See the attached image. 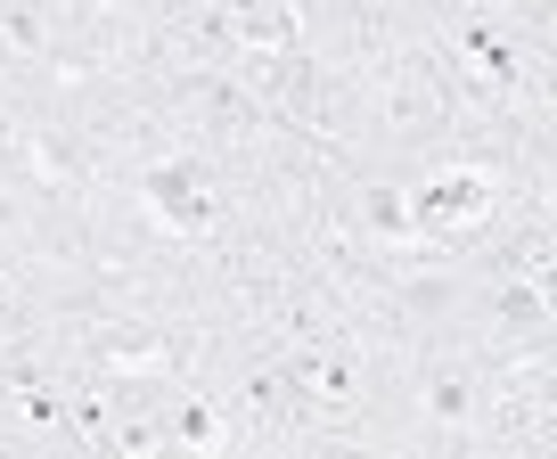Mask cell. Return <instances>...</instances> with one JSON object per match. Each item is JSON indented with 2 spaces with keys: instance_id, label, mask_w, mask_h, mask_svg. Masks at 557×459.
<instances>
[{
  "instance_id": "obj_2",
  "label": "cell",
  "mask_w": 557,
  "mask_h": 459,
  "mask_svg": "<svg viewBox=\"0 0 557 459\" xmlns=\"http://www.w3.org/2000/svg\"><path fill=\"white\" fill-rule=\"evenodd\" d=\"M492 394H500V353L459 345V336H418V353H410V451L475 459L484 451Z\"/></svg>"
},
{
  "instance_id": "obj_1",
  "label": "cell",
  "mask_w": 557,
  "mask_h": 459,
  "mask_svg": "<svg viewBox=\"0 0 557 459\" xmlns=\"http://www.w3.org/2000/svg\"><path fill=\"white\" fill-rule=\"evenodd\" d=\"M459 124H468V99H459L435 34L401 41L361 83H336L329 107V140L352 157V173H401V181L426 164H451Z\"/></svg>"
}]
</instances>
